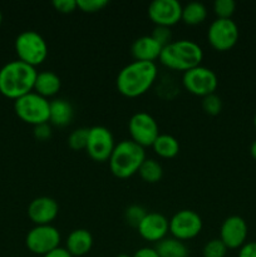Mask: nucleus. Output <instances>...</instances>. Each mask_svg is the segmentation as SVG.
I'll list each match as a JSON object with an SVG mask.
<instances>
[{"label": "nucleus", "mask_w": 256, "mask_h": 257, "mask_svg": "<svg viewBox=\"0 0 256 257\" xmlns=\"http://www.w3.org/2000/svg\"><path fill=\"white\" fill-rule=\"evenodd\" d=\"M157 65L153 62L133 60L119 70L115 79L118 92L127 98H137L145 94L156 82Z\"/></svg>", "instance_id": "obj_1"}, {"label": "nucleus", "mask_w": 256, "mask_h": 257, "mask_svg": "<svg viewBox=\"0 0 256 257\" xmlns=\"http://www.w3.org/2000/svg\"><path fill=\"white\" fill-rule=\"evenodd\" d=\"M38 72L34 67L12 60L0 68V93L10 99H18L34 90Z\"/></svg>", "instance_id": "obj_2"}, {"label": "nucleus", "mask_w": 256, "mask_h": 257, "mask_svg": "<svg viewBox=\"0 0 256 257\" xmlns=\"http://www.w3.org/2000/svg\"><path fill=\"white\" fill-rule=\"evenodd\" d=\"M203 59V50L197 43L188 39L171 42L162 48L160 55L161 64L172 70L187 72L201 65Z\"/></svg>", "instance_id": "obj_3"}, {"label": "nucleus", "mask_w": 256, "mask_h": 257, "mask_svg": "<svg viewBox=\"0 0 256 257\" xmlns=\"http://www.w3.org/2000/svg\"><path fill=\"white\" fill-rule=\"evenodd\" d=\"M145 160V148L132 140H123L115 145L108 162L113 175L124 180L136 175Z\"/></svg>", "instance_id": "obj_4"}, {"label": "nucleus", "mask_w": 256, "mask_h": 257, "mask_svg": "<svg viewBox=\"0 0 256 257\" xmlns=\"http://www.w3.org/2000/svg\"><path fill=\"white\" fill-rule=\"evenodd\" d=\"M15 52L22 62L37 67L44 63L48 57V44L44 38L35 30H25L17 37Z\"/></svg>", "instance_id": "obj_5"}, {"label": "nucleus", "mask_w": 256, "mask_h": 257, "mask_svg": "<svg viewBox=\"0 0 256 257\" xmlns=\"http://www.w3.org/2000/svg\"><path fill=\"white\" fill-rule=\"evenodd\" d=\"M50 102L34 90L14 100V110L23 122L32 125L49 122Z\"/></svg>", "instance_id": "obj_6"}, {"label": "nucleus", "mask_w": 256, "mask_h": 257, "mask_svg": "<svg viewBox=\"0 0 256 257\" xmlns=\"http://www.w3.org/2000/svg\"><path fill=\"white\" fill-rule=\"evenodd\" d=\"M182 84L186 90L203 98L215 93V90L217 89L218 79L216 73L210 68L198 65L183 73Z\"/></svg>", "instance_id": "obj_7"}, {"label": "nucleus", "mask_w": 256, "mask_h": 257, "mask_svg": "<svg viewBox=\"0 0 256 257\" xmlns=\"http://www.w3.org/2000/svg\"><path fill=\"white\" fill-rule=\"evenodd\" d=\"M131 140L141 147H152L156 138L160 136L158 123L150 113L137 112L131 117L128 122Z\"/></svg>", "instance_id": "obj_8"}, {"label": "nucleus", "mask_w": 256, "mask_h": 257, "mask_svg": "<svg viewBox=\"0 0 256 257\" xmlns=\"http://www.w3.org/2000/svg\"><path fill=\"white\" fill-rule=\"evenodd\" d=\"M60 233L54 226H34L25 237V245L30 252L35 255H47L50 251L59 247Z\"/></svg>", "instance_id": "obj_9"}, {"label": "nucleus", "mask_w": 256, "mask_h": 257, "mask_svg": "<svg viewBox=\"0 0 256 257\" xmlns=\"http://www.w3.org/2000/svg\"><path fill=\"white\" fill-rule=\"evenodd\" d=\"M115 147L112 132L103 125L89 128L85 151L95 162H107Z\"/></svg>", "instance_id": "obj_10"}, {"label": "nucleus", "mask_w": 256, "mask_h": 257, "mask_svg": "<svg viewBox=\"0 0 256 257\" xmlns=\"http://www.w3.org/2000/svg\"><path fill=\"white\" fill-rule=\"evenodd\" d=\"M211 47L218 52H226L235 47L238 40V28L232 19H216L207 30Z\"/></svg>", "instance_id": "obj_11"}, {"label": "nucleus", "mask_w": 256, "mask_h": 257, "mask_svg": "<svg viewBox=\"0 0 256 257\" xmlns=\"http://www.w3.org/2000/svg\"><path fill=\"white\" fill-rule=\"evenodd\" d=\"M202 230V218L192 210H181L170 220V232L180 241L195 238Z\"/></svg>", "instance_id": "obj_12"}, {"label": "nucleus", "mask_w": 256, "mask_h": 257, "mask_svg": "<svg viewBox=\"0 0 256 257\" xmlns=\"http://www.w3.org/2000/svg\"><path fill=\"white\" fill-rule=\"evenodd\" d=\"M148 17L156 27H172L182 17V5L177 0H153L148 5Z\"/></svg>", "instance_id": "obj_13"}, {"label": "nucleus", "mask_w": 256, "mask_h": 257, "mask_svg": "<svg viewBox=\"0 0 256 257\" xmlns=\"http://www.w3.org/2000/svg\"><path fill=\"white\" fill-rule=\"evenodd\" d=\"M247 237V225L240 216H230L221 225L220 240L227 248H240Z\"/></svg>", "instance_id": "obj_14"}, {"label": "nucleus", "mask_w": 256, "mask_h": 257, "mask_svg": "<svg viewBox=\"0 0 256 257\" xmlns=\"http://www.w3.org/2000/svg\"><path fill=\"white\" fill-rule=\"evenodd\" d=\"M59 212L58 202L52 197L42 196L37 197L28 206V217L35 226L52 225Z\"/></svg>", "instance_id": "obj_15"}, {"label": "nucleus", "mask_w": 256, "mask_h": 257, "mask_svg": "<svg viewBox=\"0 0 256 257\" xmlns=\"http://www.w3.org/2000/svg\"><path fill=\"white\" fill-rule=\"evenodd\" d=\"M141 237L150 242H160L170 231V221L158 212H148L137 227Z\"/></svg>", "instance_id": "obj_16"}, {"label": "nucleus", "mask_w": 256, "mask_h": 257, "mask_svg": "<svg viewBox=\"0 0 256 257\" xmlns=\"http://www.w3.org/2000/svg\"><path fill=\"white\" fill-rule=\"evenodd\" d=\"M162 48V45L152 35H143L133 42L131 53L136 60L155 63L156 59H160Z\"/></svg>", "instance_id": "obj_17"}, {"label": "nucleus", "mask_w": 256, "mask_h": 257, "mask_svg": "<svg viewBox=\"0 0 256 257\" xmlns=\"http://www.w3.org/2000/svg\"><path fill=\"white\" fill-rule=\"evenodd\" d=\"M93 236L85 228H77L68 235L65 248L73 257L84 256L92 250Z\"/></svg>", "instance_id": "obj_18"}, {"label": "nucleus", "mask_w": 256, "mask_h": 257, "mask_svg": "<svg viewBox=\"0 0 256 257\" xmlns=\"http://www.w3.org/2000/svg\"><path fill=\"white\" fill-rule=\"evenodd\" d=\"M60 87H62V80L54 72L44 70V72L38 73L34 84V92L39 95L48 99L49 97L57 94L60 90Z\"/></svg>", "instance_id": "obj_19"}, {"label": "nucleus", "mask_w": 256, "mask_h": 257, "mask_svg": "<svg viewBox=\"0 0 256 257\" xmlns=\"http://www.w3.org/2000/svg\"><path fill=\"white\" fill-rule=\"evenodd\" d=\"M73 119V107L68 100L63 98L50 102L49 122L55 127H65Z\"/></svg>", "instance_id": "obj_20"}, {"label": "nucleus", "mask_w": 256, "mask_h": 257, "mask_svg": "<svg viewBox=\"0 0 256 257\" xmlns=\"http://www.w3.org/2000/svg\"><path fill=\"white\" fill-rule=\"evenodd\" d=\"M155 250L160 257H188V248L183 241L175 237H166L157 242Z\"/></svg>", "instance_id": "obj_21"}, {"label": "nucleus", "mask_w": 256, "mask_h": 257, "mask_svg": "<svg viewBox=\"0 0 256 257\" xmlns=\"http://www.w3.org/2000/svg\"><path fill=\"white\" fill-rule=\"evenodd\" d=\"M153 151L162 158H173L180 152V143L173 136L160 135L152 145Z\"/></svg>", "instance_id": "obj_22"}, {"label": "nucleus", "mask_w": 256, "mask_h": 257, "mask_svg": "<svg viewBox=\"0 0 256 257\" xmlns=\"http://www.w3.org/2000/svg\"><path fill=\"white\" fill-rule=\"evenodd\" d=\"M207 17V8L200 2H191L182 7V20L187 25H197L205 22Z\"/></svg>", "instance_id": "obj_23"}, {"label": "nucleus", "mask_w": 256, "mask_h": 257, "mask_svg": "<svg viewBox=\"0 0 256 257\" xmlns=\"http://www.w3.org/2000/svg\"><path fill=\"white\" fill-rule=\"evenodd\" d=\"M141 178L147 183H156L161 181L163 176V168L161 163H158L152 158H146L138 170Z\"/></svg>", "instance_id": "obj_24"}, {"label": "nucleus", "mask_w": 256, "mask_h": 257, "mask_svg": "<svg viewBox=\"0 0 256 257\" xmlns=\"http://www.w3.org/2000/svg\"><path fill=\"white\" fill-rule=\"evenodd\" d=\"M88 133H89V128L82 127L74 130L68 136V146L73 151L85 150L88 142Z\"/></svg>", "instance_id": "obj_25"}, {"label": "nucleus", "mask_w": 256, "mask_h": 257, "mask_svg": "<svg viewBox=\"0 0 256 257\" xmlns=\"http://www.w3.org/2000/svg\"><path fill=\"white\" fill-rule=\"evenodd\" d=\"M147 213L148 212L146 211V208L142 207V206L131 205L125 208L124 218H125V221H127L128 225L132 226V227L137 228Z\"/></svg>", "instance_id": "obj_26"}, {"label": "nucleus", "mask_w": 256, "mask_h": 257, "mask_svg": "<svg viewBox=\"0 0 256 257\" xmlns=\"http://www.w3.org/2000/svg\"><path fill=\"white\" fill-rule=\"evenodd\" d=\"M228 248L220 238H212L203 246V257H225Z\"/></svg>", "instance_id": "obj_27"}, {"label": "nucleus", "mask_w": 256, "mask_h": 257, "mask_svg": "<svg viewBox=\"0 0 256 257\" xmlns=\"http://www.w3.org/2000/svg\"><path fill=\"white\" fill-rule=\"evenodd\" d=\"M235 9L236 3L233 0H216L213 3V12L218 19H231Z\"/></svg>", "instance_id": "obj_28"}, {"label": "nucleus", "mask_w": 256, "mask_h": 257, "mask_svg": "<svg viewBox=\"0 0 256 257\" xmlns=\"http://www.w3.org/2000/svg\"><path fill=\"white\" fill-rule=\"evenodd\" d=\"M202 108L207 114L217 115L222 109V102L217 94H208L202 98Z\"/></svg>", "instance_id": "obj_29"}, {"label": "nucleus", "mask_w": 256, "mask_h": 257, "mask_svg": "<svg viewBox=\"0 0 256 257\" xmlns=\"http://www.w3.org/2000/svg\"><path fill=\"white\" fill-rule=\"evenodd\" d=\"M108 4V0H77L78 9L84 13L100 12Z\"/></svg>", "instance_id": "obj_30"}, {"label": "nucleus", "mask_w": 256, "mask_h": 257, "mask_svg": "<svg viewBox=\"0 0 256 257\" xmlns=\"http://www.w3.org/2000/svg\"><path fill=\"white\" fill-rule=\"evenodd\" d=\"M151 35H152L162 47H165V45L170 44V43L172 42V40H171L172 39V33H171L170 28L167 27H156Z\"/></svg>", "instance_id": "obj_31"}, {"label": "nucleus", "mask_w": 256, "mask_h": 257, "mask_svg": "<svg viewBox=\"0 0 256 257\" xmlns=\"http://www.w3.org/2000/svg\"><path fill=\"white\" fill-rule=\"evenodd\" d=\"M53 7L55 10L63 14H69L77 9V0H54L53 2Z\"/></svg>", "instance_id": "obj_32"}, {"label": "nucleus", "mask_w": 256, "mask_h": 257, "mask_svg": "<svg viewBox=\"0 0 256 257\" xmlns=\"http://www.w3.org/2000/svg\"><path fill=\"white\" fill-rule=\"evenodd\" d=\"M34 137L38 141H48L52 137V128H50L49 123H43V124H38L34 127Z\"/></svg>", "instance_id": "obj_33"}, {"label": "nucleus", "mask_w": 256, "mask_h": 257, "mask_svg": "<svg viewBox=\"0 0 256 257\" xmlns=\"http://www.w3.org/2000/svg\"><path fill=\"white\" fill-rule=\"evenodd\" d=\"M238 257H256V242L243 243L238 251Z\"/></svg>", "instance_id": "obj_34"}, {"label": "nucleus", "mask_w": 256, "mask_h": 257, "mask_svg": "<svg viewBox=\"0 0 256 257\" xmlns=\"http://www.w3.org/2000/svg\"><path fill=\"white\" fill-rule=\"evenodd\" d=\"M132 257H160L157 251L152 247H142L136 251V253Z\"/></svg>", "instance_id": "obj_35"}, {"label": "nucleus", "mask_w": 256, "mask_h": 257, "mask_svg": "<svg viewBox=\"0 0 256 257\" xmlns=\"http://www.w3.org/2000/svg\"><path fill=\"white\" fill-rule=\"evenodd\" d=\"M43 257H73L68 252V250L65 247H57L55 250L50 251L49 253L44 255Z\"/></svg>", "instance_id": "obj_36"}, {"label": "nucleus", "mask_w": 256, "mask_h": 257, "mask_svg": "<svg viewBox=\"0 0 256 257\" xmlns=\"http://www.w3.org/2000/svg\"><path fill=\"white\" fill-rule=\"evenodd\" d=\"M250 153H251V156H252L253 160L256 161V141H253L252 145H251V147H250Z\"/></svg>", "instance_id": "obj_37"}, {"label": "nucleus", "mask_w": 256, "mask_h": 257, "mask_svg": "<svg viewBox=\"0 0 256 257\" xmlns=\"http://www.w3.org/2000/svg\"><path fill=\"white\" fill-rule=\"evenodd\" d=\"M117 257H132V256H130V255H125V253H120V255H118Z\"/></svg>", "instance_id": "obj_38"}, {"label": "nucleus", "mask_w": 256, "mask_h": 257, "mask_svg": "<svg viewBox=\"0 0 256 257\" xmlns=\"http://www.w3.org/2000/svg\"><path fill=\"white\" fill-rule=\"evenodd\" d=\"M2 22H3V14L2 12H0V24H2Z\"/></svg>", "instance_id": "obj_39"}, {"label": "nucleus", "mask_w": 256, "mask_h": 257, "mask_svg": "<svg viewBox=\"0 0 256 257\" xmlns=\"http://www.w3.org/2000/svg\"><path fill=\"white\" fill-rule=\"evenodd\" d=\"M253 125H255V128H256V114H255V117H253Z\"/></svg>", "instance_id": "obj_40"}]
</instances>
